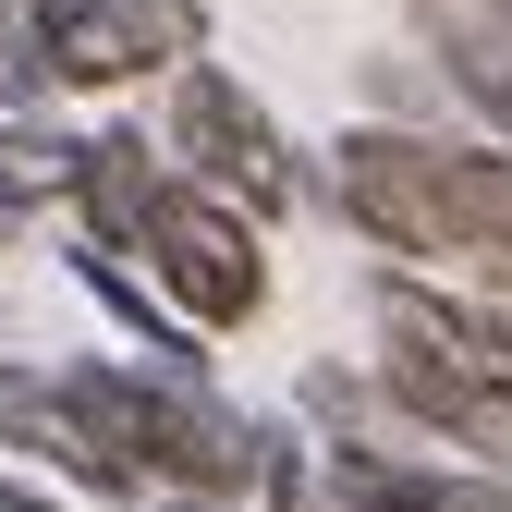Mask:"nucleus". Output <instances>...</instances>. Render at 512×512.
Masks as SVG:
<instances>
[{
	"instance_id": "f257e3e1",
	"label": "nucleus",
	"mask_w": 512,
	"mask_h": 512,
	"mask_svg": "<svg viewBox=\"0 0 512 512\" xmlns=\"http://www.w3.org/2000/svg\"><path fill=\"white\" fill-rule=\"evenodd\" d=\"M49 378L147 500H208V512L256 500V415L220 403V378H159L135 354H61Z\"/></svg>"
},
{
	"instance_id": "f03ea898",
	"label": "nucleus",
	"mask_w": 512,
	"mask_h": 512,
	"mask_svg": "<svg viewBox=\"0 0 512 512\" xmlns=\"http://www.w3.org/2000/svg\"><path fill=\"white\" fill-rule=\"evenodd\" d=\"M159 159H171V183H196V196H220L232 220H293V196H305V159H293V135L269 122V98H256L232 61H183V74L159 86Z\"/></svg>"
},
{
	"instance_id": "7ed1b4c3",
	"label": "nucleus",
	"mask_w": 512,
	"mask_h": 512,
	"mask_svg": "<svg viewBox=\"0 0 512 512\" xmlns=\"http://www.w3.org/2000/svg\"><path fill=\"white\" fill-rule=\"evenodd\" d=\"M122 256L159 281V305H171L196 342H232V330H256V317H269V232L232 220L220 196H196V183H159L147 232L122 244Z\"/></svg>"
},
{
	"instance_id": "20e7f679",
	"label": "nucleus",
	"mask_w": 512,
	"mask_h": 512,
	"mask_svg": "<svg viewBox=\"0 0 512 512\" xmlns=\"http://www.w3.org/2000/svg\"><path fill=\"white\" fill-rule=\"evenodd\" d=\"M330 208L354 220V244L378 256V269L464 281V232H452V208H439L427 135H403V122H342L330 135Z\"/></svg>"
},
{
	"instance_id": "39448f33",
	"label": "nucleus",
	"mask_w": 512,
	"mask_h": 512,
	"mask_svg": "<svg viewBox=\"0 0 512 512\" xmlns=\"http://www.w3.org/2000/svg\"><path fill=\"white\" fill-rule=\"evenodd\" d=\"M0 452H25L13 476H37V488H61V500H98V512H122V500H147L135 476L110 464V439L61 403V378L49 366H25V354H0Z\"/></svg>"
},
{
	"instance_id": "423d86ee",
	"label": "nucleus",
	"mask_w": 512,
	"mask_h": 512,
	"mask_svg": "<svg viewBox=\"0 0 512 512\" xmlns=\"http://www.w3.org/2000/svg\"><path fill=\"white\" fill-rule=\"evenodd\" d=\"M342 500L366 512H512V476L452 464V452H415V439H354V452H317Z\"/></svg>"
},
{
	"instance_id": "0eeeda50",
	"label": "nucleus",
	"mask_w": 512,
	"mask_h": 512,
	"mask_svg": "<svg viewBox=\"0 0 512 512\" xmlns=\"http://www.w3.org/2000/svg\"><path fill=\"white\" fill-rule=\"evenodd\" d=\"M366 378H378V403H391V427H403V439H439L452 464L512 476V403H488L476 378H439V366H415V354H378Z\"/></svg>"
},
{
	"instance_id": "6e6552de",
	"label": "nucleus",
	"mask_w": 512,
	"mask_h": 512,
	"mask_svg": "<svg viewBox=\"0 0 512 512\" xmlns=\"http://www.w3.org/2000/svg\"><path fill=\"white\" fill-rule=\"evenodd\" d=\"M427 171H439L452 232H464V281L476 293H512V147H488V135H427Z\"/></svg>"
},
{
	"instance_id": "1a4fd4ad",
	"label": "nucleus",
	"mask_w": 512,
	"mask_h": 512,
	"mask_svg": "<svg viewBox=\"0 0 512 512\" xmlns=\"http://www.w3.org/2000/svg\"><path fill=\"white\" fill-rule=\"evenodd\" d=\"M61 269H74V293L110 317V330H122V354H135V366H159V378H208V354H196V330H183V317L159 305V281L135 269V256H122V244H98V232H74V256H61Z\"/></svg>"
},
{
	"instance_id": "9d476101",
	"label": "nucleus",
	"mask_w": 512,
	"mask_h": 512,
	"mask_svg": "<svg viewBox=\"0 0 512 512\" xmlns=\"http://www.w3.org/2000/svg\"><path fill=\"white\" fill-rule=\"evenodd\" d=\"M159 183H171V159H159L147 122H98V135H86V183H74V220L98 244H135L147 208H159Z\"/></svg>"
},
{
	"instance_id": "9b49d317",
	"label": "nucleus",
	"mask_w": 512,
	"mask_h": 512,
	"mask_svg": "<svg viewBox=\"0 0 512 512\" xmlns=\"http://www.w3.org/2000/svg\"><path fill=\"white\" fill-rule=\"evenodd\" d=\"M74 183H86V135H74V122H49V110H13V122H0V232L61 220Z\"/></svg>"
},
{
	"instance_id": "f8f14e48",
	"label": "nucleus",
	"mask_w": 512,
	"mask_h": 512,
	"mask_svg": "<svg viewBox=\"0 0 512 512\" xmlns=\"http://www.w3.org/2000/svg\"><path fill=\"white\" fill-rule=\"evenodd\" d=\"M86 25L135 86H171L183 61H208V0H86Z\"/></svg>"
},
{
	"instance_id": "ddd939ff",
	"label": "nucleus",
	"mask_w": 512,
	"mask_h": 512,
	"mask_svg": "<svg viewBox=\"0 0 512 512\" xmlns=\"http://www.w3.org/2000/svg\"><path fill=\"white\" fill-rule=\"evenodd\" d=\"M13 110H49V86L25 61V0H0V122H13Z\"/></svg>"
},
{
	"instance_id": "4468645a",
	"label": "nucleus",
	"mask_w": 512,
	"mask_h": 512,
	"mask_svg": "<svg viewBox=\"0 0 512 512\" xmlns=\"http://www.w3.org/2000/svg\"><path fill=\"white\" fill-rule=\"evenodd\" d=\"M0 512H74L61 488H37V476H0Z\"/></svg>"
},
{
	"instance_id": "2eb2a0df",
	"label": "nucleus",
	"mask_w": 512,
	"mask_h": 512,
	"mask_svg": "<svg viewBox=\"0 0 512 512\" xmlns=\"http://www.w3.org/2000/svg\"><path fill=\"white\" fill-rule=\"evenodd\" d=\"M147 512H208V500H147Z\"/></svg>"
}]
</instances>
